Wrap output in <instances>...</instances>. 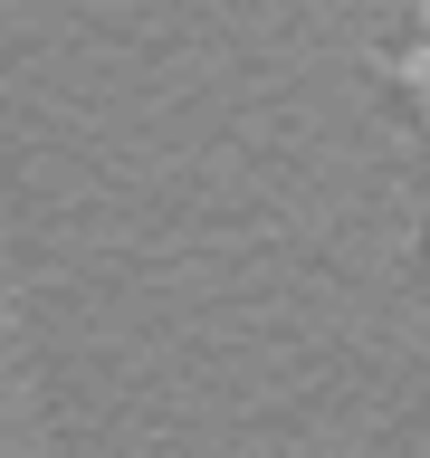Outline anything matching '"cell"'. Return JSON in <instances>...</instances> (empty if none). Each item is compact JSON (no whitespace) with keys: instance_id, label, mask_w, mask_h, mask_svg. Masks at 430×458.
<instances>
[{"instance_id":"cell-1","label":"cell","mask_w":430,"mask_h":458,"mask_svg":"<svg viewBox=\"0 0 430 458\" xmlns=\"http://www.w3.org/2000/svg\"><path fill=\"white\" fill-rule=\"evenodd\" d=\"M392 77H401V86H411V96H421V106H430V38H411V48L392 57Z\"/></svg>"},{"instance_id":"cell-2","label":"cell","mask_w":430,"mask_h":458,"mask_svg":"<svg viewBox=\"0 0 430 458\" xmlns=\"http://www.w3.org/2000/svg\"><path fill=\"white\" fill-rule=\"evenodd\" d=\"M421 38H430V0H421Z\"/></svg>"},{"instance_id":"cell-3","label":"cell","mask_w":430,"mask_h":458,"mask_svg":"<svg viewBox=\"0 0 430 458\" xmlns=\"http://www.w3.org/2000/svg\"><path fill=\"white\" fill-rule=\"evenodd\" d=\"M421 124H430V106H421Z\"/></svg>"}]
</instances>
